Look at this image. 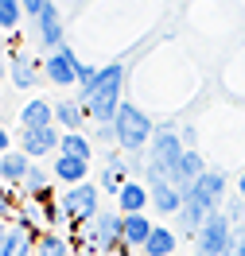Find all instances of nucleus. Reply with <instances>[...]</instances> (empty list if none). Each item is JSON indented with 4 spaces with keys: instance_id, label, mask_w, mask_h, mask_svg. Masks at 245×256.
<instances>
[{
    "instance_id": "1",
    "label": "nucleus",
    "mask_w": 245,
    "mask_h": 256,
    "mask_svg": "<svg viewBox=\"0 0 245 256\" xmlns=\"http://www.w3.org/2000/svg\"><path fill=\"white\" fill-rule=\"evenodd\" d=\"M121 105H125V62H109V66H101L98 90L86 101V112H90L94 124H113Z\"/></svg>"
},
{
    "instance_id": "2",
    "label": "nucleus",
    "mask_w": 245,
    "mask_h": 256,
    "mask_svg": "<svg viewBox=\"0 0 245 256\" xmlns=\"http://www.w3.org/2000/svg\"><path fill=\"white\" fill-rule=\"evenodd\" d=\"M183 152H187V144H183V136L175 132V124H160L156 136H152V144H148L144 178H167V182H171V175H175V167H179V160H183Z\"/></svg>"
},
{
    "instance_id": "3",
    "label": "nucleus",
    "mask_w": 245,
    "mask_h": 256,
    "mask_svg": "<svg viewBox=\"0 0 245 256\" xmlns=\"http://www.w3.org/2000/svg\"><path fill=\"white\" fill-rule=\"evenodd\" d=\"M86 248L101 256H121L125 248V214L121 210H101L86 229Z\"/></svg>"
},
{
    "instance_id": "4",
    "label": "nucleus",
    "mask_w": 245,
    "mask_h": 256,
    "mask_svg": "<svg viewBox=\"0 0 245 256\" xmlns=\"http://www.w3.org/2000/svg\"><path fill=\"white\" fill-rule=\"evenodd\" d=\"M117 148L125 152V156H136V152H148V144H152V136H156V124L148 120L144 112L136 109V105H121V112H117Z\"/></svg>"
},
{
    "instance_id": "5",
    "label": "nucleus",
    "mask_w": 245,
    "mask_h": 256,
    "mask_svg": "<svg viewBox=\"0 0 245 256\" xmlns=\"http://www.w3.org/2000/svg\"><path fill=\"white\" fill-rule=\"evenodd\" d=\"M98 198H101V186L94 182H78V186H66V194L59 198V214H63V225L70 229H86V225L98 218Z\"/></svg>"
},
{
    "instance_id": "6",
    "label": "nucleus",
    "mask_w": 245,
    "mask_h": 256,
    "mask_svg": "<svg viewBox=\"0 0 245 256\" xmlns=\"http://www.w3.org/2000/svg\"><path fill=\"white\" fill-rule=\"evenodd\" d=\"M233 244H237V225L229 222L226 210H214L210 218H206V225L198 229L195 237V248L206 256H229L233 252Z\"/></svg>"
},
{
    "instance_id": "7",
    "label": "nucleus",
    "mask_w": 245,
    "mask_h": 256,
    "mask_svg": "<svg viewBox=\"0 0 245 256\" xmlns=\"http://www.w3.org/2000/svg\"><path fill=\"white\" fill-rule=\"evenodd\" d=\"M59 144H63V128H59V124L20 128V136H16V148L28 156V160H47L51 152H59Z\"/></svg>"
},
{
    "instance_id": "8",
    "label": "nucleus",
    "mask_w": 245,
    "mask_h": 256,
    "mask_svg": "<svg viewBox=\"0 0 245 256\" xmlns=\"http://www.w3.org/2000/svg\"><path fill=\"white\" fill-rule=\"evenodd\" d=\"M78 54L70 47H59V50H51L47 58H43V78L51 82V86H59V90H70V86H78Z\"/></svg>"
},
{
    "instance_id": "9",
    "label": "nucleus",
    "mask_w": 245,
    "mask_h": 256,
    "mask_svg": "<svg viewBox=\"0 0 245 256\" xmlns=\"http://www.w3.org/2000/svg\"><path fill=\"white\" fill-rule=\"evenodd\" d=\"M226 186H229L226 171H206V175H198V182L183 198H191V202H198L214 214V210H226Z\"/></svg>"
},
{
    "instance_id": "10",
    "label": "nucleus",
    "mask_w": 245,
    "mask_h": 256,
    "mask_svg": "<svg viewBox=\"0 0 245 256\" xmlns=\"http://www.w3.org/2000/svg\"><path fill=\"white\" fill-rule=\"evenodd\" d=\"M35 32H39V47L47 50V54L66 47V28H63V16H59L55 4H47V8L35 16Z\"/></svg>"
},
{
    "instance_id": "11",
    "label": "nucleus",
    "mask_w": 245,
    "mask_h": 256,
    "mask_svg": "<svg viewBox=\"0 0 245 256\" xmlns=\"http://www.w3.org/2000/svg\"><path fill=\"white\" fill-rule=\"evenodd\" d=\"M206 171H210V167H206V160L198 156V148H187L183 160H179V167H175V175H171V186H175L179 194H187L198 182V175H206Z\"/></svg>"
},
{
    "instance_id": "12",
    "label": "nucleus",
    "mask_w": 245,
    "mask_h": 256,
    "mask_svg": "<svg viewBox=\"0 0 245 256\" xmlns=\"http://www.w3.org/2000/svg\"><path fill=\"white\" fill-rule=\"evenodd\" d=\"M148 190H152V210L160 218H179L183 210V194L167 182V178H148Z\"/></svg>"
},
{
    "instance_id": "13",
    "label": "nucleus",
    "mask_w": 245,
    "mask_h": 256,
    "mask_svg": "<svg viewBox=\"0 0 245 256\" xmlns=\"http://www.w3.org/2000/svg\"><path fill=\"white\" fill-rule=\"evenodd\" d=\"M148 206H152V190H148V182L129 178V182L121 186V194H117V210H121V214H144Z\"/></svg>"
},
{
    "instance_id": "14",
    "label": "nucleus",
    "mask_w": 245,
    "mask_h": 256,
    "mask_svg": "<svg viewBox=\"0 0 245 256\" xmlns=\"http://www.w3.org/2000/svg\"><path fill=\"white\" fill-rule=\"evenodd\" d=\"M51 171H55V182H63V186H78V182H86V175H90V160L59 156V160L51 163Z\"/></svg>"
},
{
    "instance_id": "15",
    "label": "nucleus",
    "mask_w": 245,
    "mask_h": 256,
    "mask_svg": "<svg viewBox=\"0 0 245 256\" xmlns=\"http://www.w3.org/2000/svg\"><path fill=\"white\" fill-rule=\"evenodd\" d=\"M32 171V160L24 156V152H4V160H0V178H4V186H24V178Z\"/></svg>"
},
{
    "instance_id": "16",
    "label": "nucleus",
    "mask_w": 245,
    "mask_h": 256,
    "mask_svg": "<svg viewBox=\"0 0 245 256\" xmlns=\"http://www.w3.org/2000/svg\"><path fill=\"white\" fill-rule=\"evenodd\" d=\"M86 120H90V112L82 101H55V124L63 132H82Z\"/></svg>"
},
{
    "instance_id": "17",
    "label": "nucleus",
    "mask_w": 245,
    "mask_h": 256,
    "mask_svg": "<svg viewBox=\"0 0 245 256\" xmlns=\"http://www.w3.org/2000/svg\"><path fill=\"white\" fill-rule=\"evenodd\" d=\"M47 124H55V105L43 97H32L20 109V128H47Z\"/></svg>"
},
{
    "instance_id": "18",
    "label": "nucleus",
    "mask_w": 245,
    "mask_h": 256,
    "mask_svg": "<svg viewBox=\"0 0 245 256\" xmlns=\"http://www.w3.org/2000/svg\"><path fill=\"white\" fill-rule=\"evenodd\" d=\"M132 178V171L125 167V160L121 156H109V163H105V171H101V194H121V186Z\"/></svg>"
},
{
    "instance_id": "19",
    "label": "nucleus",
    "mask_w": 245,
    "mask_h": 256,
    "mask_svg": "<svg viewBox=\"0 0 245 256\" xmlns=\"http://www.w3.org/2000/svg\"><path fill=\"white\" fill-rule=\"evenodd\" d=\"M51 182H55V171L51 167H35L32 163V171H28V178H24V198H32V202H39V198H47L51 194Z\"/></svg>"
},
{
    "instance_id": "20",
    "label": "nucleus",
    "mask_w": 245,
    "mask_h": 256,
    "mask_svg": "<svg viewBox=\"0 0 245 256\" xmlns=\"http://www.w3.org/2000/svg\"><path fill=\"white\" fill-rule=\"evenodd\" d=\"M175 248H179V233L167 229V225H156L152 237H148V244L140 248V252H144V256H171Z\"/></svg>"
},
{
    "instance_id": "21",
    "label": "nucleus",
    "mask_w": 245,
    "mask_h": 256,
    "mask_svg": "<svg viewBox=\"0 0 245 256\" xmlns=\"http://www.w3.org/2000/svg\"><path fill=\"white\" fill-rule=\"evenodd\" d=\"M206 218H210V210H206V206H198V202H191V198H183V210H179V218H175V222H179V229L187 233V237L195 240L198 229L206 225Z\"/></svg>"
},
{
    "instance_id": "22",
    "label": "nucleus",
    "mask_w": 245,
    "mask_h": 256,
    "mask_svg": "<svg viewBox=\"0 0 245 256\" xmlns=\"http://www.w3.org/2000/svg\"><path fill=\"white\" fill-rule=\"evenodd\" d=\"M156 225L148 222L144 214H125V248H144Z\"/></svg>"
},
{
    "instance_id": "23",
    "label": "nucleus",
    "mask_w": 245,
    "mask_h": 256,
    "mask_svg": "<svg viewBox=\"0 0 245 256\" xmlns=\"http://www.w3.org/2000/svg\"><path fill=\"white\" fill-rule=\"evenodd\" d=\"M8 62H12V86H16V90H35V86H39V66H35L32 58L12 54Z\"/></svg>"
},
{
    "instance_id": "24",
    "label": "nucleus",
    "mask_w": 245,
    "mask_h": 256,
    "mask_svg": "<svg viewBox=\"0 0 245 256\" xmlns=\"http://www.w3.org/2000/svg\"><path fill=\"white\" fill-rule=\"evenodd\" d=\"M32 240V233L20 222H4V237H0V256H20V248Z\"/></svg>"
},
{
    "instance_id": "25",
    "label": "nucleus",
    "mask_w": 245,
    "mask_h": 256,
    "mask_svg": "<svg viewBox=\"0 0 245 256\" xmlns=\"http://www.w3.org/2000/svg\"><path fill=\"white\" fill-rule=\"evenodd\" d=\"M35 252L39 256H70V240L59 233V229H47L35 237Z\"/></svg>"
},
{
    "instance_id": "26",
    "label": "nucleus",
    "mask_w": 245,
    "mask_h": 256,
    "mask_svg": "<svg viewBox=\"0 0 245 256\" xmlns=\"http://www.w3.org/2000/svg\"><path fill=\"white\" fill-rule=\"evenodd\" d=\"M59 156H78V160H94V144L82 136V132H63V144Z\"/></svg>"
},
{
    "instance_id": "27",
    "label": "nucleus",
    "mask_w": 245,
    "mask_h": 256,
    "mask_svg": "<svg viewBox=\"0 0 245 256\" xmlns=\"http://www.w3.org/2000/svg\"><path fill=\"white\" fill-rule=\"evenodd\" d=\"M24 16H28V12H24L20 0H0V32L4 35H16V28H20Z\"/></svg>"
},
{
    "instance_id": "28",
    "label": "nucleus",
    "mask_w": 245,
    "mask_h": 256,
    "mask_svg": "<svg viewBox=\"0 0 245 256\" xmlns=\"http://www.w3.org/2000/svg\"><path fill=\"white\" fill-rule=\"evenodd\" d=\"M226 214L233 225H245V198H226Z\"/></svg>"
},
{
    "instance_id": "29",
    "label": "nucleus",
    "mask_w": 245,
    "mask_h": 256,
    "mask_svg": "<svg viewBox=\"0 0 245 256\" xmlns=\"http://www.w3.org/2000/svg\"><path fill=\"white\" fill-rule=\"evenodd\" d=\"M94 136L101 144H117V124H94Z\"/></svg>"
},
{
    "instance_id": "30",
    "label": "nucleus",
    "mask_w": 245,
    "mask_h": 256,
    "mask_svg": "<svg viewBox=\"0 0 245 256\" xmlns=\"http://www.w3.org/2000/svg\"><path fill=\"white\" fill-rule=\"evenodd\" d=\"M20 4H24V12H28V16H39V12L47 8L51 0H20Z\"/></svg>"
},
{
    "instance_id": "31",
    "label": "nucleus",
    "mask_w": 245,
    "mask_h": 256,
    "mask_svg": "<svg viewBox=\"0 0 245 256\" xmlns=\"http://www.w3.org/2000/svg\"><path fill=\"white\" fill-rule=\"evenodd\" d=\"M179 136H183V144H187V148H195V140H198L195 124H183V128H179Z\"/></svg>"
},
{
    "instance_id": "32",
    "label": "nucleus",
    "mask_w": 245,
    "mask_h": 256,
    "mask_svg": "<svg viewBox=\"0 0 245 256\" xmlns=\"http://www.w3.org/2000/svg\"><path fill=\"white\" fill-rule=\"evenodd\" d=\"M229 256H245V225H237V244H233Z\"/></svg>"
},
{
    "instance_id": "33",
    "label": "nucleus",
    "mask_w": 245,
    "mask_h": 256,
    "mask_svg": "<svg viewBox=\"0 0 245 256\" xmlns=\"http://www.w3.org/2000/svg\"><path fill=\"white\" fill-rule=\"evenodd\" d=\"M0 152H16V148H12V136H8V128L0 132Z\"/></svg>"
},
{
    "instance_id": "34",
    "label": "nucleus",
    "mask_w": 245,
    "mask_h": 256,
    "mask_svg": "<svg viewBox=\"0 0 245 256\" xmlns=\"http://www.w3.org/2000/svg\"><path fill=\"white\" fill-rule=\"evenodd\" d=\"M237 198H245V171H241V178H237Z\"/></svg>"
},
{
    "instance_id": "35",
    "label": "nucleus",
    "mask_w": 245,
    "mask_h": 256,
    "mask_svg": "<svg viewBox=\"0 0 245 256\" xmlns=\"http://www.w3.org/2000/svg\"><path fill=\"white\" fill-rule=\"evenodd\" d=\"M195 256H206V252H198V248H195Z\"/></svg>"
}]
</instances>
